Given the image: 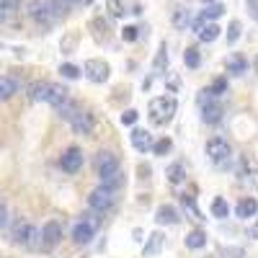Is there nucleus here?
I'll use <instances>...</instances> for the list:
<instances>
[{
    "label": "nucleus",
    "mask_w": 258,
    "mask_h": 258,
    "mask_svg": "<svg viewBox=\"0 0 258 258\" xmlns=\"http://www.w3.org/2000/svg\"><path fill=\"white\" fill-rule=\"evenodd\" d=\"M70 3H85V0H70Z\"/></svg>",
    "instance_id": "nucleus-45"
},
{
    "label": "nucleus",
    "mask_w": 258,
    "mask_h": 258,
    "mask_svg": "<svg viewBox=\"0 0 258 258\" xmlns=\"http://www.w3.org/2000/svg\"><path fill=\"white\" fill-rule=\"evenodd\" d=\"M88 207L93 212H106L109 207H114V191L106 188V186H98L88 194Z\"/></svg>",
    "instance_id": "nucleus-6"
},
{
    "label": "nucleus",
    "mask_w": 258,
    "mask_h": 258,
    "mask_svg": "<svg viewBox=\"0 0 258 258\" xmlns=\"http://www.w3.org/2000/svg\"><path fill=\"white\" fill-rule=\"evenodd\" d=\"M83 70H85V78H88L91 83H96V85L106 83L109 75H111V68H109V62H106V59H88Z\"/></svg>",
    "instance_id": "nucleus-5"
},
{
    "label": "nucleus",
    "mask_w": 258,
    "mask_h": 258,
    "mask_svg": "<svg viewBox=\"0 0 258 258\" xmlns=\"http://www.w3.org/2000/svg\"><path fill=\"white\" fill-rule=\"evenodd\" d=\"M186 245H188V248H194V250L204 248V245H207V232H204L202 227L188 230V235H186Z\"/></svg>",
    "instance_id": "nucleus-21"
},
{
    "label": "nucleus",
    "mask_w": 258,
    "mask_h": 258,
    "mask_svg": "<svg viewBox=\"0 0 258 258\" xmlns=\"http://www.w3.org/2000/svg\"><path fill=\"white\" fill-rule=\"evenodd\" d=\"M16 93H18V80L11 75H0V101H8Z\"/></svg>",
    "instance_id": "nucleus-18"
},
{
    "label": "nucleus",
    "mask_w": 258,
    "mask_h": 258,
    "mask_svg": "<svg viewBox=\"0 0 258 258\" xmlns=\"http://www.w3.org/2000/svg\"><path fill=\"white\" fill-rule=\"evenodd\" d=\"M29 16L36 21V24L49 26V24H54V21H57L59 13H57L52 0H31V3H29Z\"/></svg>",
    "instance_id": "nucleus-4"
},
{
    "label": "nucleus",
    "mask_w": 258,
    "mask_h": 258,
    "mask_svg": "<svg viewBox=\"0 0 258 258\" xmlns=\"http://www.w3.org/2000/svg\"><path fill=\"white\" fill-rule=\"evenodd\" d=\"M207 155H209V160H212V163L222 165L225 160H230L232 150H230L227 140H222V137H212V140L207 142Z\"/></svg>",
    "instance_id": "nucleus-7"
},
{
    "label": "nucleus",
    "mask_w": 258,
    "mask_h": 258,
    "mask_svg": "<svg viewBox=\"0 0 258 258\" xmlns=\"http://www.w3.org/2000/svg\"><path fill=\"white\" fill-rule=\"evenodd\" d=\"M137 36H140V29L137 26H124L121 29V39L124 41H137Z\"/></svg>",
    "instance_id": "nucleus-35"
},
{
    "label": "nucleus",
    "mask_w": 258,
    "mask_h": 258,
    "mask_svg": "<svg viewBox=\"0 0 258 258\" xmlns=\"http://www.w3.org/2000/svg\"><path fill=\"white\" fill-rule=\"evenodd\" d=\"M91 29H93V36H96L98 41H106V31H109V26H106L103 18H93V21H91Z\"/></svg>",
    "instance_id": "nucleus-27"
},
{
    "label": "nucleus",
    "mask_w": 258,
    "mask_h": 258,
    "mask_svg": "<svg viewBox=\"0 0 258 258\" xmlns=\"http://www.w3.org/2000/svg\"><path fill=\"white\" fill-rule=\"evenodd\" d=\"M132 145H135V150H137V153H147V150L153 147L155 142H153V137H150V132H147V129H142V126H135V129H132Z\"/></svg>",
    "instance_id": "nucleus-13"
},
{
    "label": "nucleus",
    "mask_w": 258,
    "mask_h": 258,
    "mask_svg": "<svg viewBox=\"0 0 258 258\" xmlns=\"http://www.w3.org/2000/svg\"><path fill=\"white\" fill-rule=\"evenodd\" d=\"M222 253H225V255H235V258H240V255H243V250H240V248H225Z\"/></svg>",
    "instance_id": "nucleus-43"
},
{
    "label": "nucleus",
    "mask_w": 258,
    "mask_h": 258,
    "mask_svg": "<svg viewBox=\"0 0 258 258\" xmlns=\"http://www.w3.org/2000/svg\"><path fill=\"white\" fill-rule=\"evenodd\" d=\"M70 126H73V132L75 135H83V137H88L93 132V116L88 111H78L73 119H70Z\"/></svg>",
    "instance_id": "nucleus-11"
},
{
    "label": "nucleus",
    "mask_w": 258,
    "mask_h": 258,
    "mask_svg": "<svg viewBox=\"0 0 258 258\" xmlns=\"http://www.w3.org/2000/svg\"><path fill=\"white\" fill-rule=\"evenodd\" d=\"M183 204H186V209H188V212H191V214H194V217H197V220H204V217H202V212L197 209V204H194V199L183 197Z\"/></svg>",
    "instance_id": "nucleus-37"
},
{
    "label": "nucleus",
    "mask_w": 258,
    "mask_h": 258,
    "mask_svg": "<svg viewBox=\"0 0 258 258\" xmlns=\"http://www.w3.org/2000/svg\"><path fill=\"white\" fill-rule=\"evenodd\" d=\"M253 64H255V70H258V54H255V59H253Z\"/></svg>",
    "instance_id": "nucleus-44"
},
{
    "label": "nucleus",
    "mask_w": 258,
    "mask_h": 258,
    "mask_svg": "<svg viewBox=\"0 0 258 258\" xmlns=\"http://www.w3.org/2000/svg\"><path fill=\"white\" fill-rule=\"evenodd\" d=\"M93 165H96V173L101 178H106V176H111V173L119 170V158L114 153H109V150H101V153L96 155V160H93Z\"/></svg>",
    "instance_id": "nucleus-8"
},
{
    "label": "nucleus",
    "mask_w": 258,
    "mask_h": 258,
    "mask_svg": "<svg viewBox=\"0 0 258 258\" xmlns=\"http://www.w3.org/2000/svg\"><path fill=\"white\" fill-rule=\"evenodd\" d=\"M165 68H168V54H165V41H163L160 49H158V57H155V70L165 73Z\"/></svg>",
    "instance_id": "nucleus-31"
},
{
    "label": "nucleus",
    "mask_w": 258,
    "mask_h": 258,
    "mask_svg": "<svg viewBox=\"0 0 258 258\" xmlns=\"http://www.w3.org/2000/svg\"><path fill=\"white\" fill-rule=\"evenodd\" d=\"M11 238L16 245H24L29 250H39V248H44L41 245V230H36L34 225H29L26 220H16L13 230H11Z\"/></svg>",
    "instance_id": "nucleus-2"
},
{
    "label": "nucleus",
    "mask_w": 258,
    "mask_h": 258,
    "mask_svg": "<svg viewBox=\"0 0 258 258\" xmlns=\"http://www.w3.org/2000/svg\"><path fill=\"white\" fill-rule=\"evenodd\" d=\"M59 165H62L64 173H78V170L83 168V150L80 147H68L59 158Z\"/></svg>",
    "instance_id": "nucleus-10"
},
{
    "label": "nucleus",
    "mask_w": 258,
    "mask_h": 258,
    "mask_svg": "<svg viewBox=\"0 0 258 258\" xmlns=\"http://www.w3.org/2000/svg\"><path fill=\"white\" fill-rule=\"evenodd\" d=\"M106 6H109V11H111V16H114V18H121V16L126 13L121 0H106Z\"/></svg>",
    "instance_id": "nucleus-34"
},
{
    "label": "nucleus",
    "mask_w": 258,
    "mask_h": 258,
    "mask_svg": "<svg viewBox=\"0 0 258 258\" xmlns=\"http://www.w3.org/2000/svg\"><path fill=\"white\" fill-rule=\"evenodd\" d=\"M59 75H62V78H68V80H78V78H80V70L75 68V64L64 62L62 68H59Z\"/></svg>",
    "instance_id": "nucleus-30"
},
{
    "label": "nucleus",
    "mask_w": 258,
    "mask_h": 258,
    "mask_svg": "<svg viewBox=\"0 0 258 258\" xmlns=\"http://www.w3.org/2000/svg\"><path fill=\"white\" fill-rule=\"evenodd\" d=\"M245 68H248V64H245V59H243L240 54H235V57L230 59V70H232L235 75H243V73H245Z\"/></svg>",
    "instance_id": "nucleus-32"
},
{
    "label": "nucleus",
    "mask_w": 258,
    "mask_h": 258,
    "mask_svg": "<svg viewBox=\"0 0 258 258\" xmlns=\"http://www.w3.org/2000/svg\"><path fill=\"white\" fill-rule=\"evenodd\" d=\"M170 150H173V142H170V137H163V140H158V142L153 145V153H155V155H168Z\"/></svg>",
    "instance_id": "nucleus-29"
},
{
    "label": "nucleus",
    "mask_w": 258,
    "mask_h": 258,
    "mask_svg": "<svg viewBox=\"0 0 258 258\" xmlns=\"http://www.w3.org/2000/svg\"><path fill=\"white\" fill-rule=\"evenodd\" d=\"M202 119H204V124H217V121L222 119V106H220L217 101L202 106Z\"/></svg>",
    "instance_id": "nucleus-17"
},
{
    "label": "nucleus",
    "mask_w": 258,
    "mask_h": 258,
    "mask_svg": "<svg viewBox=\"0 0 258 258\" xmlns=\"http://www.w3.org/2000/svg\"><path fill=\"white\" fill-rule=\"evenodd\" d=\"M6 225H8V207L0 202V230H3Z\"/></svg>",
    "instance_id": "nucleus-40"
},
{
    "label": "nucleus",
    "mask_w": 258,
    "mask_h": 258,
    "mask_svg": "<svg viewBox=\"0 0 258 258\" xmlns=\"http://www.w3.org/2000/svg\"><path fill=\"white\" fill-rule=\"evenodd\" d=\"M220 26L217 24H214V21H207V24L197 31V36H199V41H204V44H209V41H214V39H217L220 36Z\"/></svg>",
    "instance_id": "nucleus-19"
},
{
    "label": "nucleus",
    "mask_w": 258,
    "mask_h": 258,
    "mask_svg": "<svg viewBox=\"0 0 258 258\" xmlns=\"http://www.w3.org/2000/svg\"><path fill=\"white\" fill-rule=\"evenodd\" d=\"M52 3H54V8H57V13H59V16H64V13L70 11V6H73L70 0H52Z\"/></svg>",
    "instance_id": "nucleus-38"
},
{
    "label": "nucleus",
    "mask_w": 258,
    "mask_h": 258,
    "mask_svg": "<svg viewBox=\"0 0 258 258\" xmlns=\"http://www.w3.org/2000/svg\"><path fill=\"white\" fill-rule=\"evenodd\" d=\"M163 243H165L163 232H150V238H147V243H145V248H142V255H145V258L158 255V253L163 250Z\"/></svg>",
    "instance_id": "nucleus-16"
},
{
    "label": "nucleus",
    "mask_w": 258,
    "mask_h": 258,
    "mask_svg": "<svg viewBox=\"0 0 258 258\" xmlns=\"http://www.w3.org/2000/svg\"><path fill=\"white\" fill-rule=\"evenodd\" d=\"M75 44H78V36H70V39L64 36V39H62V52H64V54H70V52L75 49Z\"/></svg>",
    "instance_id": "nucleus-36"
},
{
    "label": "nucleus",
    "mask_w": 258,
    "mask_h": 258,
    "mask_svg": "<svg viewBox=\"0 0 258 258\" xmlns=\"http://www.w3.org/2000/svg\"><path fill=\"white\" fill-rule=\"evenodd\" d=\"M101 186H106V188H119V186H124V176H121V170H116V173H111V176H106V178H101Z\"/></svg>",
    "instance_id": "nucleus-28"
},
{
    "label": "nucleus",
    "mask_w": 258,
    "mask_h": 258,
    "mask_svg": "<svg viewBox=\"0 0 258 258\" xmlns=\"http://www.w3.org/2000/svg\"><path fill=\"white\" fill-rule=\"evenodd\" d=\"M240 31H243V24H240V21H238V18L230 21V26H227V44H230V47L240 39Z\"/></svg>",
    "instance_id": "nucleus-26"
},
{
    "label": "nucleus",
    "mask_w": 258,
    "mask_h": 258,
    "mask_svg": "<svg viewBox=\"0 0 258 258\" xmlns=\"http://www.w3.org/2000/svg\"><path fill=\"white\" fill-rule=\"evenodd\" d=\"M135 121H137V111H135V109H126V111L121 114V124L129 126V124H135Z\"/></svg>",
    "instance_id": "nucleus-39"
},
{
    "label": "nucleus",
    "mask_w": 258,
    "mask_h": 258,
    "mask_svg": "<svg viewBox=\"0 0 258 258\" xmlns=\"http://www.w3.org/2000/svg\"><path fill=\"white\" fill-rule=\"evenodd\" d=\"M93 235H96V230L88 225V222H78L75 227H73V240L78 243V245H85V243H91L93 240Z\"/></svg>",
    "instance_id": "nucleus-14"
},
{
    "label": "nucleus",
    "mask_w": 258,
    "mask_h": 258,
    "mask_svg": "<svg viewBox=\"0 0 258 258\" xmlns=\"http://www.w3.org/2000/svg\"><path fill=\"white\" fill-rule=\"evenodd\" d=\"M59 240H62V225L57 220H49L41 227V245H44V250H52L59 245Z\"/></svg>",
    "instance_id": "nucleus-9"
},
{
    "label": "nucleus",
    "mask_w": 258,
    "mask_h": 258,
    "mask_svg": "<svg viewBox=\"0 0 258 258\" xmlns=\"http://www.w3.org/2000/svg\"><path fill=\"white\" fill-rule=\"evenodd\" d=\"M8 16H11V11H8V6L3 3V0H0V24H6V21H8Z\"/></svg>",
    "instance_id": "nucleus-41"
},
{
    "label": "nucleus",
    "mask_w": 258,
    "mask_h": 258,
    "mask_svg": "<svg viewBox=\"0 0 258 258\" xmlns=\"http://www.w3.org/2000/svg\"><path fill=\"white\" fill-rule=\"evenodd\" d=\"M147 111H150V119H153V124H168L170 119L176 116L178 111V101L173 96H158L147 103Z\"/></svg>",
    "instance_id": "nucleus-1"
},
{
    "label": "nucleus",
    "mask_w": 258,
    "mask_h": 258,
    "mask_svg": "<svg viewBox=\"0 0 258 258\" xmlns=\"http://www.w3.org/2000/svg\"><path fill=\"white\" fill-rule=\"evenodd\" d=\"M255 212H258V202H255L253 197L240 199L238 207H235V214H238L240 220H250V217H255Z\"/></svg>",
    "instance_id": "nucleus-15"
},
{
    "label": "nucleus",
    "mask_w": 258,
    "mask_h": 258,
    "mask_svg": "<svg viewBox=\"0 0 258 258\" xmlns=\"http://www.w3.org/2000/svg\"><path fill=\"white\" fill-rule=\"evenodd\" d=\"M199 16H202L204 21H217L220 16H225V6H222V3H209Z\"/></svg>",
    "instance_id": "nucleus-23"
},
{
    "label": "nucleus",
    "mask_w": 258,
    "mask_h": 258,
    "mask_svg": "<svg viewBox=\"0 0 258 258\" xmlns=\"http://www.w3.org/2000/svg\"><path fill=\"white\" fill-rule=\"evenodd\" d=\"M204 3H207V6H209V3H214V0H204Z\"/></svg>",
    "instance_id": "nucleus-46"
},
{
    "label": "nucleus",
    "mask_w": 258,
    "mask_h": 258,
    "mask_svg": "<svg viewBox=\"0 0 258 258\" xmlns=\"http://www.w3.org/2000/svg\"><path fill=\"white\" fill-rule=\"evenodd\" d=\"M3 3H6V6H8V11H11V13H13V11H18V8H21V0H3Z\"/></svg>",
    "instance_id": "nucleus-42"
},
{
    "label": "nucleus",
    "mask_w": 258,
    "mask_h": 258,
    "mask_svg": "<svg viewBox=\"0 0 258 258\" xmlns=\"http://www.w3.org/2000/svg\"><path fill=\"white\" fill-rule=\"evenodd\" d=\"M191 21H194V18H191V11H188V8H178V11L173 13V26L181 29V31H183V29H191Z\"/></svg>",
    "instance_id": "nucleus-22"
},
{
    "label": "nucleus",
    "mask_w": 258,
    "mask_h": 258,
    "mask_svg": "<svg viewBox=\"0 0 258 258\" xmlns=\"http://www.w3.org/2000/svg\"><path fill=\"white\" fill-rule=\"evenodd\" d=\"M230 214V207H227V202L222 199V197H217L212 202V217H217V220H225Z\"/></svg>",
    "instance_id": "nucleus-24"
},
{
    "label": "nucleus",
    "mask_w": 258,
    "mask_h": 258,
    "mask_svg": "<svg viewBox=\"0 0 258 258\" xmlns=\"http://www.w3.org/2000/svg\"><path fill=\"white\" fill-rule=\"evenodd\" d=\"M155 222H158V225H178V222H181V214H178L176 207L160 204L158 212H155Z\"/></svg>",
    "instance_id": "nucleus-12"
},
{
    "label": "nucleus",
    "mask_w": 258,
    "mask_h": 258,
    "mask_svg": "<svg viewBox=\"0 0 258 258\" xmlns=\"http://www.w3.org/2000/svg\"><path fill=\"white\" fill-rule=\"evenodd\" d=\"M209 91H212V96H214V98L222 96V93L227 91V80H225V78H217V80H214V83L209 85Z\"/></svg>",
    "instance_id": "nucleus-33"
},
{
    "label": "nucleus",
    "mask_w": 258,
    "mask_h": 258,
    "mask_svg": "<svg viewBox=\"0 0 258 258\" xmlns=\"http://www.w3.org/2000/svg\"><path fill=\"white\" fill-rule=\"evenodd\" d=\"M248 3H258V0H248Z\"/></svg>",
    "instance_id": "nucleus-47"
},
{
    "label": "nucleus",
    "mask_w": 258,
    "mask_h": 258,
    "mask_svg": "<svg viewBox=\"0 0 258 258\" xmlns=\"http://www.w3.org/2000/svg\"><path fill=\"white\" fill-rule=\"evenodd\" d=\"M183 62H186V68H199L202 64V54H199V49L197 47H188L186 52H183Z\"/></svg>",
    "instance_id": "nucleus-25"
},
{
    "label": "nucleus",
    "mask_w": 258,
    "mask_h": 258,
    "mask_svg": "<svg viewBox=\"0 0 258 258\" xmlns=\"http://www.w3.org/2000/svg\"><path fill=\"white\" fill-rule=\"evenodd\" d=\"M165 176H168V183L178 186V183H183V181H186V168H183L181 163H170V165H168V170H165Z\"/></svg>",
    "instance_id": "nucleus-20"
},
{
    "label": "nucleus",
    "mask_w": 258,
    "mask_h": 258,
    "mask_svg": "<svg viewBox=\"0 0 258 258\" xmlns=\"http://www.w3.org/2000/svg\"><path fill=\"white\" fill-rule=\"evenodd\" d=\"M70 96H68V88H62L57 83H34L31 85V101H44L49 106H57L64 103Z\"/></svg>",
    "instance_id": "nucleus-3"
}]
</instances>
